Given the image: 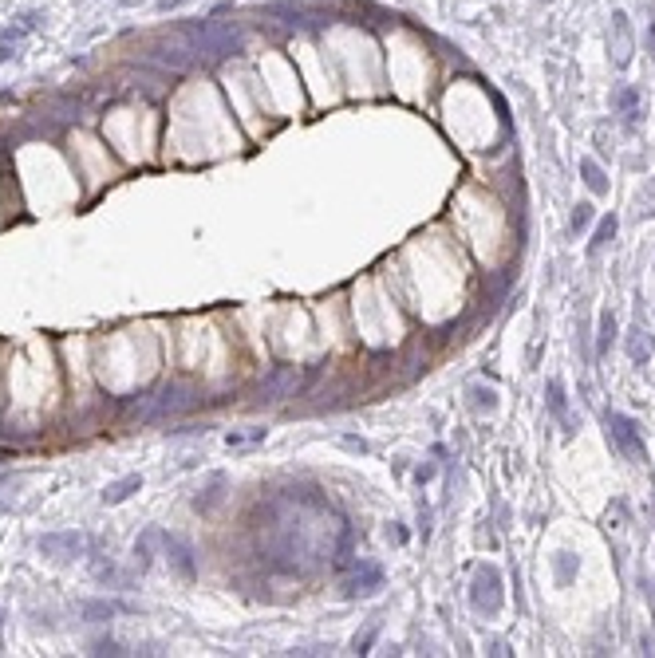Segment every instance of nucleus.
<instances>
[{
	"mask_svg": "<svg viewBox=\"0 0 655 658\" xmlns=\"http://www.w3.org/2000/svg\"><path fill=\"white\" fill-rule=\"evenodd\" d=\"M612 335H616V320H612V311H600V343H596V351H600V355L608 351Z\"/></svg>",
	"mask_w": 655,
	"mask_h": 658,
	"instance_id": "obj_7",
	"label": "nucleus"
},
{
	"mask_svg": "<svg viewBox=\"0 0 655 658\" xmlns=\"http://www.w3.org/2000/svg\"><path fill=\"white\" fill-rule=\"evenodd\" d=\"M612 103H616V107L624 110L627 119H636V103H639L636 87H620V91H616V99H612Z\"/></svg>",
	"mask_w": 655,
	"mask_h": 658,
	"instance_id": "obj_6",
	"label": "nucleus"
},
{
	"mask_svg": "<svg viewBox=\"0 0 655 658\" xmlns=\"http://www.w3.org/2000/svg\"><path fill=\"white\" fill-rule=\"evenodd\" d=\"M627 351H632V359H636V363H639V359H647V355H651V339H647L644 335V331H632V343H627Z\"/></svg>",
	"mask_w": 655,
	"mask_h": 658,
	"instance_id": "obj_8",
	"label": "nucleus"
},
{
	"mask_svg": "<svg viewBox=\"0 0 655 658\" xmlns=\"http://www.w3.org/2000/svg\"><path fill=\"white\" fill-rule=\"evenodd\" d=\"M608 426H612V434H616V441L627 449L632 457H644V446H639V438H636V426L627 418H620V414H612L608 418Z\"/></svg>",
	"mask_w": 655,
	"mask_h": 658,
	"instance_id": "obj_3",
	"label": "nucleus"
},
{
	"mask_svg": "<svg viewBox=\"0 0 655 658\" xmlns=\"http://www.w3.org/2000/svg\"><path fill=\"white\" fill-rule=\"evenodd\" d=\"M592 225V205H576V213H572V229L581 233V229Z\"/></svg>",
	"mask_w": 655,
	"mask_h": 658,
	"instance_id": "obj_9",
	"label": "nucleus"
},
{
	"mask_svg": "<svg viewBox=\"0 0 655 658\" xmlns=\"http://www.w3.org/2000/svg\"><path fill=\"white\" fill-rule=\"evenodd\" d=\"M612 52H616V64L620 67L632 59V28H627L624 12H612Z\"/></svg>",
	"mask_w": 655,
	"mask_h": 658,
	"instance_id": "obj_2",
	"label": "nucleus"
},
{
	"mask_svg": "<svg viewBox=\"0 0 655 658\" xmlns=\"http://www.w3.org/2000/svg\"><path fill=\"white\" fill-rule=\"evenodd\" d=\"M581 174H584V182H588L592 193H608V178H604V170H600L592 158H584L581 162Z\"/></svg>",
	"mask_w": 655,
	"mask_h": 658,
	"instance_id": "obj_4",
	"label": "nucleus"
},
{
	"mask_svg": "<svg viewBox=\"0 0 655 658\" xmlns=\"http://www.w3.org/2000/svg\"><path fill=\"white\" fill-rule=\"evenodd\" d=\"M651 55H655V28H651Z\"/></svg>",
	"mask_w": 655,
	"mask_h": 658,
	"instance_id": "obj_10",
	"label": "nucleus"
},
{
	"mask_svg": "<svg viewBox=\"0 0 655 658\" xmlns=\"http://www.w3.org/2000/svg\"><path fill=\"white\" fill-rule=\"evenodd\" d=\"M612 233H616V217H604V221H600V229L592 233V241H588V253H600V248L608 245Z\"/></svg>",
	"mask_w": 655,
	"mask_h": 658,
	"instance_id": "obj_5",
	"label": "nucleus"
},
{
	"mask_svg": "<svg viewBox=\"0 0 655 658\" xmlns=\"http://www.w3.org/2000/svg\"><path fill=\"white\" fill-rule=\"evenodd\" d=\"M474 604L482 607V611H498L501 607V591H498V572L494 567H482L478 579H474Z\"/></svg>",
	"mask_w": 655,
	"mask_h": 658,
	"instance_id": "obj_1",
	"label": "nucleus"
}]
</instances>
